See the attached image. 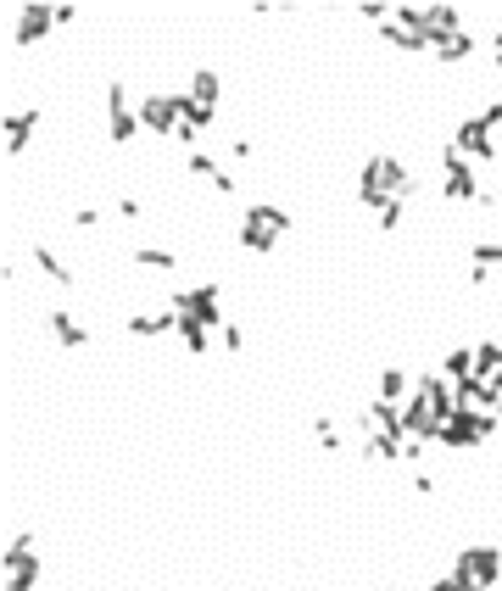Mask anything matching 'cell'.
Returning <instances> with one entry per match:
<instances>
[{
  "label": "cell",
  "instance_id": "19",
  "mask_svg": "<svg viewBox=\"0 0 502 591\" xmlns=\"http://www.w3.org/2000/svg\"><path fill=\"white\" fill-rule=\"evenodd\" d=\"M179 341H184V352H190V357H206L213 335H206V324H196V319H179Z\"/></svg>",
  "mask_w": 502,
  "mask_h": 591
},
{
  "label": "cell",
  "instance_id": "9",
  "mask_svg": "<svg viewBox=\"0 0 502 591\" xmlns=\"http://www.w3.org/2000/svg\"><path fill=\"white\" fill-rule=\"evenodd\" d=\"M413 379L408 368H380V379H374V402H391V408H402L408 396H413Z\"/></svg>",
  "mask_w": 502,
  "mask_h": 591
},
{
  "label": "cell",
  "instance_id": "26",
  "mask_svg": "<svg viewBox=\"0 0 502 591\" xmlns=\"http://www.w3.org/2000/svg\"><path fill=\"white\" fill-rule=\"evenodd\" d=\"M474 117H480V123H486V129H497V123H502V101H486V107H480Z\"/></svg>",
  "mask_w": 502,
  "mask_h": 591
},
{
  "label": "cell",
  "instance_id": "13",
  "mask_svg": "<svg viewBox=\"0 0 502 591\" xmlns=\"http://www.w3.org/2000/svg\"><path fill=\"white\" fill-rule=\"evenodd\" d=\"M179 123L201 134V129H213V123H218V107H206V101H196L190 90H184V95H179Z\"/></svg>",
  "mask_w": 502,
  "mask_h": 591
},
{
  "label": "cell",
  "instance_id": "20",
  "mask_svg": "<svg viewBox=\"0 0 502 591\" xmlns=\"http://www.w3.org/2000/svg\"><path fill=\"white\" fill-rule=\"evenodd\" d=\"M469 263L474 268H497L502 263V240H469Z\"/></svg>",
  "mask_w": 502,
  "mask_h": 591
},
{
  "label": "cell",
  "instance_id": "17",
  "mask_svg": "<svg viewBox=\"0 0 502 591\" xmlns=\"http://www.w3.org/2000/svg\"><path fill=\"white\" fill-rule=\"evenodd\" d=\"M134 263L140 268H157V273H174L179 268V251H167V246H134Z\"/></svg>",
  "mask_w": 502,
  "mask_h": 591
},
{
  "label": "cell",
  "instance_id": "2",
  "mask_svg": "<svg viewBox=\"0 0 502 591\" xmlns=\"http://www.w3.org/2000/svg\"><path fill=\"white\" fill-rule=\"evenodd\" d=\"M285 235H290V213H285L279 201H246V206H240L235 240H240L246 251H257V257H263V251H274Z\"/></svg>",
  "mask_w": 502,
  "mask_h": 591
},
{
  "label": "cell",
  "instance_id": "28",
  "mask_svg": "<svg viewBox=\"0 0 502 591\" xmlns=\"http://www.w3.org/2000/svg\"><path fill=\"white\" fill-rule=\"evenodd\" d=\"M213 190H218V196H229V201H235V196H240V184H235V174H218V179H213Z\"/></svg>",
  "mask_w": 502,
  "mask_h": 591
},
{
  "label": "cell",
  "instance_id": "14",
  "mask_svg": "<svg viewBox=\"0 0 502 591\" xmlns=\"http://www.w3.org/2000/svg\"><path fill=\"white\" fill-rule=\"evenodd\" d=\"M34 268H39V273H45V279H51V285H73V263H61V257H56V251L45 246V240H34Z\"/></svg>",
  "mask_w": 502,
  "mask_h": 591
},
{
  "label": "cell",
  "instance_id": "6",
  "mask_svg": "<svg viewBox=\"0 0 502 591\" xmlns=\"http://www.w3.org/2000/svg\"><path fill=\"white\" fill-rule=\"evenodd\" d=\"M12 17H17V28H12L17 51H28V45H39L45 34H56V28H61V23H56V6H17Z\"/></svg>",
  "mask_w": 502,
  "mask_h": 591
},
{
  "label": "cell",
  "instance_id": "3",
  "mask_svg": "<svg viewBox=\"0 0 502 591\" xmlns=\"http://www.w3.org/2000/svg\"><path fill=\"white\" fill-rule=\"evenodd\" d=\"M167 307L179 312V319H196L206 329H223V290L218 285H179L167 296Z\"/></svg>",
  "mask_w": 502,
  "mask_h": 591
},
{
  "label": "cell",
  "instance_id": "23",
  "mask_svg": "<svg viewBox=\"0 0 502 591\" xmlns=\"http://www.w3.org/2000/svg\"><path fill=\"white\" fill-rule=\"evenodd\" d=\"M312 435H319V447H324V452H341V435H335L329 418H319V425H312Z\"/></svg>",
  "mask_w": 502,
  "mask_h": 591
},
{
  "label": "cell",
  "instance_id": "1",
  "mask_svg": "<svg viewBox=\"0 0 502 591\" xmlns=\"http://www.w3.org/2000/svg\"><path fill=\"white\" fill-rule=\"evenodd\" d=\"M413 190H418V179L396 151H374L358 167V201L368 206V213H380V206H391V201H408Z\"/></svg>",
  "mask_w": 502,
  "mask_h": 591
},
{
  "label": "cell",
  "instance_id": "27",
  "mask_svg": "<svg viewBox=\"0 0 502 591\" xmlns=\"http://www.w3.org/2000/svg\"><path fill=\"white\" fill-rule=\"evenodd\" d=\"M425 591H469V580H457V575H441V580H430Z\"/></svg>",
  "mask_w": 502,
  "mask_h": 591
},
{
  "label": "cell",
  "instance_id": "4",
  "mask_svg": "<svg viewBox=\"0 0 502 591\" xmlns=\"http://www.w3.org/2000/svg\"><path fill=\"white\" fill-rule=\"evenodd\" d=\"M134 134H140V112L129 107V84L107 78V140L123 151V145H134Z\"/></svg>",
  "mask_w": 502,
  "mask_h": 591
},
{
  "label": "cell",
  "instance_id": "5",
  "mask_svg": "<svg viewBox=\"0 0 502 591\" xmlns=\"http://www.w3.org/2000/svg\"><path fill=\"white\" fill-rule=\"evenodd\" d=\"M452 575L457 580H469V586H497V575H502V546H486V541H480V546H464V553H457L452 558Z\"/></svg>",
  "mask_w": 502,
  "mask_h": 591
},
{
  "label": "cell",
  "instance_id": "12",
  "mask_svg": "<svg viewBox=\"0 0 502 591\" xmlns=\"http://www.w3.org/2000/svg\"><path fill=\"white\" fill-rule=\"evenodd\" d=\"M51 335H56V346H68V352H84V346H90V329H84L78 319H73V312H51Z\"/></svg>",
  "mask_w": 502,
  "mask_h": 591
},
{
  "label": "cell",
  "instance_id": "15",
  "mask_svg": "<svg viewBox=\"0 0 502 591\" xmlns=\"http://www.w3.org/2000/svg\"><path fill=\"white\" fill-rule=\"evenodd\" d=\"M441 374L452 379V385H464V379H474V346H452L441 357Z\"/></svg>",
  "mask_w": 502,
  "mask_h": 591
},
{
  "label": "cell",
  "instance_id": "24",
  "mask_svg": "<svg viewBox=\"0 0 502 591\" xmlns=\"http://www.w3.org/2000/svg\"><path fill=\"white\" fill-rule=\"evenodd\" d=\"M95 223H101V206H78V213H73V229H84V235H90Z\"/></svg>",
  "mask_w": 502,
  "mask_h": 591
},
{
  "label": "cell",
  "instance_id": "25",
  "mask_svg": "<svg viewBox=\"0 0 502 591\" xmlns=\"http://www.w3.org/2000/svg\"><path fill=\"white\" fill-rule=\"evenodd\" d=\"M140 213H145V206H140V196H117V218H123V223H134Z\"/></svg>",
  "mask_w": 502,
  "mask_h": 591
},
{
  "label": "cell",
  "instance_id": "8",
  "mask_svg": "<svg viewBox=\"0 0 502 591\" xmlns=\"http://www.w3.org/2000/svg\"><path fill=\"white\" fill-rule=\"evenodd\" d=\"M452 145L464 157H474V162H491L497 157V145H491V129L480 117H457V129H452Z\"/></svg>",
  "mask_w": 502,
  "mask_h": 591
},
{
  "label": "cell",
  "instance_id": "22",
  "mask_svg": "<svg viewBox=\"0 0 502 591\" xmlns=\"http://www.w3.org/2000/svg\"><path fill=\"white\" fill-rule=\"evenodd\" d=\"M402 213H408V201H391V206H380V235H396V229H402Z\"/></svg>",
  "mask_w": 502,
  "mask_h": 591
},
{
  "label": "cell",
  "instance_id": "18",
  "mask_svg": "<svg viewBox=\"0 0 502 591\" xmlns=\"http://www.w3.org/2000/svg\"><path fill=\"white\" fill-rule=\"evenodd\" d=\"M430 51L441 56V61H469V56H474V34L464 28V34H452V39H435Z\"/></svg>",
  "mask_w": 502,
  "mask_h": 591
},
{
  "label": "cell",
  "instance_id": "16",
  "mask_svg": "<svg viewBox=\"0 0 502 591\" xmlns=\"http://www.w3.org/2000/svg\"><path fill=\"white\" fill-rule=\"evenodd\" d=\"M190 95H196V101H206V107H218V95H223V84H218V73H213V68H206V61H201V68L190 73Z\"/></svg>",
  "mask_w": 502,
  "mask_h": 591
},
{
  "label": "cell",
  "instance_id": "29",
  "mask_svg": "<svg viewBox=\"0 0 502 591\" xmlns=\"http://www.w3.org/2000/svg\"><path fill=\"white\" fill-rule=\"evenodd\" d=\"M218 341H223V352H240V329H235V324H223V329H218Z\"/></svg>",
  "mask_w": 502,
  "mask_h": 591
},
{
  "label": "cell",
  "instance_id": "10",
  "mask_svg": "<svg viewBox=\"0 0 502 591\" xmlns=\"http://www.w3.org/2000/svg\"><path fill=\"white\" fill-rule=\"evenodd\" d=\"M39 129V107H23V112H6V157H23L28 140Z\"/></svg>",
  "mask_w": 502,
  "mask_h": 591
},
{
  "label": "cell",
  "instance_id": "7",
  "mask_svg": "<svg viewBox=\"0 0 502 591\" xmlns=\"http://www.w3.org/2000/svg\"><path fill=\"white\" fill-rule=\"evenodd\" d=\"M140 129L174 140V134H179V95H162V90L145 95V101H140Z\"/></svg>",
  "mask_w": 502,
  "mask_h": 591
},
{
  "label": "cell",
  "instance_id": "11",
  "mask_svg": "<svg viewBox=\"0 0 502 591\" xmlns=\"http://www.w3.org/2000/svg\"><path fill=\"white\" fill-rule=\"evenodd\" d=\"M39 586V553H12L6 546V591H34Z\"/></svg>",
  "mask_w": 502,
  "mask_h": 591
},
{
  "label": "cell",
  "instance_id": "21",
  "mask_svg": "<svg viewBox=\"0 0 502 591\" xmlns=\"http://www.w3.org/2000/svg\"><path fill=\"white\" fill-rule=\"evenodd\" d=\"M184 174H190V179H206V184H213V179L223 174V167H218L213 157H206V151H190V157H184Z\"/></svg>",
  "mask_w": 502,
  "mask_h": 591
}]
</instances>
